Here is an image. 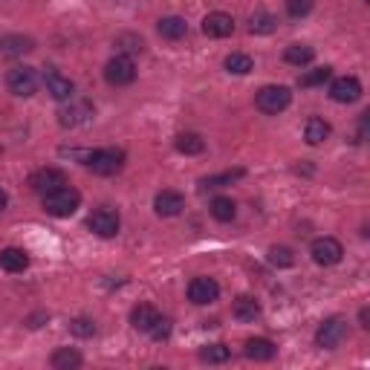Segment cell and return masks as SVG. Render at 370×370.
<instances>
[{"label": "cell", "instance_id": "6da1fadb", "mask_svg": "<svg viewBox=\"0 0 370 370\" xmlns=\"http://www.w3.org/2000/svg\"><path fill=\"white\" fill-rule=\"evenodd\" d=\"M87 168L99 177H113L125 168V150L121 148H102L87 153Z\"/></svg>", "mask_w": 370, "mask_h": 370}, {"label": "cell", "instance_id": "7a4b0ae2", "mask_svg": "<svg viewBox=\"0 0 370 370\" xmlns=\"http://www.w3.org/2000/svg\"><path fill=\"white\" fill-rule=\"evenodd\" d=\"M290 102H292V92L284 84H266V87L258 90V96H255L258 110L266 113V116H278L281 110L290 107Z\"/></svg>", "mask_w": 370, "mask_h": 370}, {"label": "cell", "instance_id": "3957f363", "mask_svg": "<svg viewBox=\"0 0 370 370\" xmlns=\"http://www.w3.org/2000/svg\"><path fill=\"white\" fill-rule=\"evenodd\" d=\"M78 205H81V194L76 189H70V185L44 194V208L52 217H70V214H76Z\"/></svg>", "mask_w": 370, "mask_h": 370}, {"label": "cell", "instance_id": "277c9868", "mask_svg": "<svg viewBox=\"0 0 370 370\" xmlns=\"http://www.w3.org/2000/svg\"><path fill=\"white\" fill-rule=\"evenodd\" d=\"M6 87H9L12 96L29 99L38 90V73H35V67H12L6 73Z\"/></svg>", "mask_w": 370, "mask_h": 370}, {"label": "cell", "instance_id": "5b68a950", "mask_svg": "<svg viewBox=\"0 0 370 370\" xmlns=\"http://www.w3.org/2000/svg\"><path fill=\"white\" fill-rule=\"evenodd\" d=\"M105 78H107V84H113V87H128V84H133V78H136L133 58H131V55H116V58H110L107 64H105Z\"/></svg>", "mask_w": 370, "mask_h": 370}, {"label": "cell", "instance_id": "8992f818", "mask_svg": "<svg viewBox=\"0 0 370 370\" xmlns=\"http://www.w3.org/2000/svg\"><path fill=\"white\" fill-rule=\"evenodd\" d=\"M119 226H121L119 211L110 208V205L96 208V211H92L90 217H87V229H90L92 234H99V237H116V234H119Z\"/></svg>", "mask_w": 370, "mask_h": 370}, {"label": "cell", "instance_id": "52a82bcc", "mask_svg": "<svg viewBox=\"0 0 370 370\" xmlns=\"http://www.w3.org/2000/svg\"><path fill=\"white\" fill-rule=\"evenodd\" d=\"M92 116H96L92 105L76 99V102H70V105H64V107L58 110V125L61 128H81V125H87Z\"/></svg>", "mask_w": 370, "mask_h": 370}, {"label": "cell", "instance_id": "ba28073f", "mask_svg": "<svg viewBox=\"0 0 370 370\" xmlns=\"http://www.w3.org/2000/svg\"><path fill=\"white\" fill-rule=\"evenodd\" d=\"M347 338V321L345 318H327L318 333H316V345L324 350H335Z\"/></svg>", "mask_w": 370, "mask_h": 370}, {"label": "cell", "instance_id": "9c48e42d", "mask_svg": "<svg viewBox=\"0 0 370 370\" xmlns=\"http://www.w3.org/2000/svg\"><path fill=\"white\" fill-rule=\"evenodd\" d=\"M67 185V174L61 171V168H41V171H35L32 177H29V189H32L35 194H49V191H55V189H64Z\"/></svg>", "mask_w": 370, "mask_h": 370}, {"label": "cell", "instance_id": "30bf717a", "mask_svg": "<svg viewBox=\"0 0 370 370\" xmlns=\"http://www.w3.org/2000/svg\"><path fill=\"white\" fill-rule=\"evenodd\" d=\"M310 255H313L316 263L333 266V263L342 261L345 249H342V243H338L335 237H318V240H313V246H310Z\"/></svg>", "mask_w": 370, "mask_h": 370}, {"label": "cell", "instance_id": "8fae6325", "mask_svg": "<svg viewBox=\"0 0 370 370\" xmlns=\"http://www.w3.org/2000/svg\"><path fill=\"white\" fill-rule=\"evenodd\" d=\"M330 99L338 105H353L362 99V81L356 76H345V78H335L330 87Z\"/></svg>", "mask_w": 370, "mask_h": 370}, {"label": "cell", "instance_id": "7c38bea8", "mask_svg": "<svg viewBox=\"0 0 370 370\" xmlns=\"http://www.w3.org/2000/svg\"><path fill=\"white\" fill-rule=\"evenodd\" d=\"M189 298L194 304H214L220 298V284L214 278H194L189 284Z\"/></svg>", "mask_w": 370, "mask_h": 370}, {"label": "cell", "instance_id": "4fadbf2b", "mask_svg": "<svg viewBox=\"0 0 370 370\" xmlns=\"http://www.w3.org/2000/svg\"><path fill=\"white\" fill-rule=\"evenodd\" d=\"M203 32L208 38H229L234 32V20L226 12H211L203 18Z\"/></svg>", "mask_w": 370, "mask_h": 370}, {"label": "cell", "instance_id": "5bb4252c", "mask_svg": "<svg viewBox=\"0 0 370 370\" xmlns=\"http://www.w3.org/2000/svg\"><path fill=\"white\" fill-rule=\"evenodd\" d=\"M44 84H47V92H49L52 99H58V102L73 99V92H76V84H73L67 76H61L58 70H47Z\"/></svg>", "mask_w": 370, "mask_h": 370}, {"label": "cell", "instance_id": "9a60e30c", "mask_svg": "<svg viewBox=\"0 0 370 370\" xmlns=\"http://www.w3.org/2000/svg\"><path fill=\"white\" fill-rule=\"evenodd\" d=\"M153 208H157L160 217H177L185 208V197L179 191H160L157 200H153Z\"/></svg>", "mask_w": 370, "mask_h": 370}, {"label": "cell", "instance_id": "2e32d148", "mask_svg": "<svg viewBox=\"0 0 370 370\" xmlns=\"http://www.w3.org/2000/svg\"><path fill=\"white\" fill-rule=\"evenodd\" d=\"M35 49V41L29 38V35H6V38H0V55H26V52H32Z\"/></svg>", "mask_w": 370, "mask_h": 370}, {"label": "cell", "instance_id": "e0dca14e", "mask_svg": "<svg viewBox=\"0 0 370 370\" xmlns=\"http://www.w3.org/2000/svg\"><path fill=\"white\" fill-rule=\"evenodd\" d=\"M26 266H29V255H26L23 249H18V246H9V249L0 252V269L18 275V272H23Z\"/></svg>", "mask_w": 370, "mask_h": 370}, {"label": "cell", "instance_id": "ac0fdd59", "mask_svg": "<svg viewBox=\"0 0 370 370\" xmlns=\"http://www.w3.org/2000/svg\"><path fill=\"white\" fill-rule=\"evenodd\" d=\"M243 353L255 362H269V359H275L278 347L269 342V338H249V342L243 345Z\"/></svg>", "mask_w": 370, "mask_h": 370}, {"label": "cell", "instance_id": "d6986e66", "mask_svg": "<svg viewBox=\"0 0 370 370\" xmlns=\"http://www.w3.org/2000/svg\"><path fill=\"white\" fill-rule=\"evenodd\" d=\"M160 318V313H157V306H150V304H139V306H133V313H131V324L139 330V333H150V327H153V321Z\"/></svg>", "mask_w": 370, "mask_h": 370}, {"label": "cell", "instance_id": "ffe728a7", "mask_svg": "<svg viewBox=\"0 0 370 370\" xmlns=\"http://www.w3.org/2000/svg\"><path fill=\"white\" fill-rule=\"evenodd\" d=\"M157 29H160V35L165 41H179V38H185V32H189V23H185L182 18H177V15H171V18H162Z\"/></svg>", "mask_w": 370, "mask_h": 370}, {"label": "cell", "instance_id": "44dd1931", "mask_svg": "<svg viewBox=\"0 0 370 370\" xmlns=\"http://www.w3.org/2000/svg\"><path fill=\"white\" fill-rule=\"evenodd\" d=\"M234 318L237 321H255L258 316H261V304L255 301V298H249V295H240L237 301H234Z\"/></svg>", "mask_w": 370, "mask_h": 370}, {"label": "cell", "instance_id": "7402d4cb", "mask_svg": "<svg viewBox=\"0 0 370 370\" xmlns=\"http://www.w3.org/2000/svg\"><path fill=\"white\" fill-rule=\"evenodd\" d=\"M174 145H177L179 153H185V157H197V153L205 150V139L200 133H179Z\"/></svg>", "mask_w": 370, "mask_h": 370}, {"label": "cell", "instance_id": "603a6c76", "mask_svg": "<svg viewBox=\"0 0 370 370\" xmlns=\"http://www.w3.org/2000/svg\"><path fill=\"white\" fill-rule=\"evenodd\" d=\"M81 353L78 350H73V347H58L55 353H52V367L55 370H73V367H81Z\"/></svg>", "mask_w": 370, "mask_h": 370}, {"label": "cell", "instance_id": "cb8c5ba5", "mask_svg": "<svg viewBox=\"0 0 370 370\" xmlns=\"http://www.w3.org/2000/svg\"><path fill=\"white\" fill-rule=\"evenodd\" d=\"M211 217L214 220H220V223H232L234 220V214H237V205L232 197H217V200H211Z\"/></svg>", "mask_w": 370, "mask_h": 370}, {"label": "cell", "instance_id": "d4e9b609", "mask_svg": "<svg viewBox=\"0 0 370 370\" xmlns=\"http://www.w3.org/2000/svg\"><path fill=\"white\" fill-rule=\"evenodd\" d=\"M284 58H287V64L304 67V64H310V61L316 58V49H313V47H306V44H292V47H287Z\"/></svg>", "mask_w": 370, "mask_h": 370}, {"label": "cell", "instance_id": "484cf974", "mask_svg": "<svg viewBox=\"0 0 370 370\" xmlns=\"http://www.w3.org/2000/svg\"><path fill=\"white\" fill-rule=\"evenodd\" d=\"M246 171L243 168H234V171H226V174H217V177H205L200 179V191H211V189H223V185H232L234 179H240Z\"/></svg>", "mask_w": 370, "mask_h": 370}, {"label": "cell", "instance_id": "4316f807", "mask_svg": "<svg viewBox=\"0 0 370 370\" xmlns=\"http://www.w3.org/2000/svg\"><path fill=\"white\" fill-rule=\"evenodd\" d=\"M304 136H306V142H310V145H321V142L330 136V125H327L324 119L313 116L310 121H306V131H304Z\"/></svg>", "mask_w": 370, "mask_h": 370}, {"label": "cell", "instance_id": "83f0119b", "mask_svg": "<svg viewBox=\"0 0 370 370\" xmlns=\"http://www.w3.org/2000/svg\"><path fill=\"white\" fill-rule=\"evenodd\" d=\"M275 26H278V18L269 15V12H255L252 20H249V32L252 35H269L275 32Z\"/></svg>", "mask_w": 370, "mask_h": 370}, {"label": "cell", "instance_id": "f1b7e54d", "mask_svg": "<svg viewBox=\"0 0 370 370\" xmlns=\"http://www.w3.org/2000/svg\"><path fill=\"white\" fill-rule=\"evenodd\" d=\"M226 70L234 73V76H246V73L255 70V61L246 55V52H232V55L226 58Z\"/></svg>", "mask_w": 370, "mask_h": 370}, {"label": "cell", "instance_id": "f546056e", "mask_svg": "<svg viewBox=\"0 0 370 370\" xmlns=\"http://www.w3.org/2000/svg\"><path fill=\"white\" fill-rule=\"evenodd\" d=\"M232 359V350L226 345H208L200 350V362H208V364H223Z\"/></svg>", "mask_w": 370, "mask_h": 370}, {"label": "cell", "instance_id": "4dcf8cb0", "mask_svg": "<svg viewBox=\"0 0 370 370\" xmlns=\"http://www.w3.org/2000/svg\"><path fill=\"white\" fill-rule=\"evenodd\" d=\"M269 263L278 266V269H290L295 263V255H292L290 246H272V249H269Z\"/></svg>", "mask_w": 370, "mask_h": 370}, {"label": "cell", "instance_id": "1f68e13d", "mask_svg": "<svg viewBox=\"0 0 370 370\" xmlns=\"http://www.w3.org/2000/svg\"><path fill=\"white\" fill-rule=\"evenodd\" d=\"M330 76H333V70H330V67H318V70H313V73L301 76V78H298V84H301V87H318V84L330 81Z\"/></svg>", "mask_w": 370, "mask_h": 370}, {"label": "cell", "instance_id": "d6a6232c", "mask_svg": "<svg viewBox=\"0 0 370 370\" xmlns=\"http://www.w3.org/2000/svg\"><path fill=\"white\" fill-rule=\"evenodd\" d=\"M287 12L292 18H304L313 12V0H287Z\"/></svg>", "mask_w": 370, "mask_h": 370}, {"label": "cell", "instance_id": "836d02e7", "mask_svg": "<svg viewBox=\"0 0 370 370\" xmlns=\"http://www.w3.org/2000/svg\"><path fill=\"white\" fill-rule=\"evenodd\" d=\"M150 338H157V342H162V338H168L171 335V321L168 318H157V321H153V327H150V333H148Z\"/></svg>", "mask_w": 370, "mask_h": 370}, {"label": "cell", "instance_id": "e575fe53", "mask_svg": "<svg viewBox=\"0 0 370 370\" xmlns=\"http://www.w3.org/2000/svg\"><path fill=\"white\" fill-rule=\"evenodd\" d=\"M70 330H73L76 335H81V338H87V335L96 333V327H92V321H90V318H76V321L70 324Z\"/></svg>", "mask_w": 370, "mask_h": 370}, {"label": "cell", "instance_id": "d590c367", "mask_svg": "<svg viewBox=\"0 0 370 370\" xmlns=\"http://www.w3.org/2000/svg\"><path fill=\"white\" fill-rule=\"evenodd\" d=\"M359 321H362V327H370V310H367V306L359 313Z\"/></svg>", "mask_w": 370, "mask_h": 370}, {"label": "cell", "instance_id": "8d00e7d4", "mask_svg": "<svg viewBox=\"0 0 370 370\" xmlns=\"http://www.w3.org/2000/svg\"><path fill=\"white\" fill-rule=\"evenodd\" d=\"M6 203H9V200H6V191H4V189H0V211H4V208H6Z\"/></svg>", "mask_w": 370, "mask_h": 370}]
</instances>
